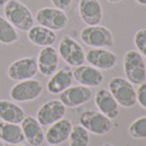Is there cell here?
Returning <instances> with one entry per match:
<instances>
[{
  "label": "cell",
  "mask_w": 146,
  "mask_h": 146,
  "mask_svg": "<svg viewBox=\"0 0 146 146\" xmlns=\"http://www.w3.org/2000/svg\"><path fill=\"white\" fill-rule=\"evenodd\" d=\"M5 18L21 32H27L35 23L33 13L19 0H9L3 6Z\"/></svg>",
  "instance_id": "cell-1"
},
{
  "label": "cell",
  "mask_w": 146,
  "mask_h": 146,
  "mask_svg": "<svg viewBox=\"0 0 146 146\" xmlns=\"http://www.w3.org/2000/svg\"><path fill=\"white\" fill-rule=\"evenodd\" d=\"M81 40L91 48H109L115 44L112 32L104 25H91L81 31Z\"/></svg>",
  "instance_id": "cell-2"
},
{
  "label": "cell",
  "mask_w": 146,
  "mask_h": 146,
  "mask_svg": "<svg viewBox=\"0 0 146 146\" xmlns=\"http://www.w3.org/2000/svg\"><path fill=\"white\" fill-rule=\"evenodd\" d=\"M108 90L118 105L123 108H132L136 105V90L134 85L121 76H115L108 83Z\"/></svg>",
  "instance_id": "cell-3"
},
{
  "label": "cell",
  "mask_w": 146,
  "mask_h": 146,
  "mask_svg": "<svg viewBox=\"0 0 146 146\" xmlns=\"http://www.w3.org/2000/svg\"><path fill=\"white\" fill-rule=\"evenodd\" d=\"M123 70L125 79L133 85H140L146 81V63L137 50L131 49L123 58Z\"/></svg>",
  "instance_id": "cell-4"
},
{
  "label": "cell",
  "mask_w": 146,
  "mask_h": 146,
  "mask_svg": "<svg viewBox=\"0 0 146 146\" xmlns=\"http://www.w3.org/2000/svg\"><path fill=\"white\" fill-rule=\"evenodd\" d=\"M34 19L38 25L47 27L54 32L64 30L69 24V18L64 10H60L55 7L40 8L37 10Z\"/></svg>",
  "instance_id": "cell-5"
},
{
  "label": "cell",
  "mask_w": 146,
  "mask_h": 146,
  "mask_svg": "<svg viewBox=\"0 0 146 146\" xmlns=\"http://www.w3.org/2000/svg\"><path fill=\"white\" fill-rule=\"evenodd\" d=\"M79 123L88 131V133L95 135H105L112 129V121L108 117L96 110L87 109L81 112Z\"/></svg>",
  "instance_id": "cell-6"
},
{
  "label": "cell",
  "mask_w": 146,
  "mask_h": 146,
  "mask_svg": "<svg viewBox=\"0 0 146 146\" xmlns=\"http://www.w3.org/2000/svg\"><path fill=\"white\" fill-rule=\"evenodd\" d=\"M57 51L59 57L70 67H79L85 62V51L82 45L69 35L62 37Z\"/></svg>",
  "instance_id": "cell-7"
},
{
  "label": "cell",
  "mask_w": 146,
  "mask_h": 146,
  "mask_svg": "<svg viewBox=\"0 0 146 146\" xmlns=\"http://www.w3.org/2000/svg\"><path fill=\"white\" fill-rule=\"evenodd\" d=\"M43 84L35 79L17 82L9 92L10 98L15 103H29L39 97L43 93Z\"/></svg>",
  "instance_id": "cell-8"
},
{
  "label": "cell",
  "mask_w": 146,
  "mask_h": 146,
  "mask_svg": "<svg viewBox=\"0 0 146 146\" xmlns=\"http://www.w3.org/2000/svg\"><path fill=\"white\" fill-rule=\"evenodd\" d=\"M38 73L37 60L34 57H23L9 64L7 69L8 78L15 82L34 79Z\"/></svg>",
  "instance_id": "cell-9"
},
{
  "label": "cell",
  "mask_w": 146,
  "mask_h": 146,
  "mask_svg": "<svg viewBox=\"0 0 146 146\" xmlns=\"http://www.w3.org/2000/svg\"><path fill=\"white\" fill-rule=\"evenodd\" d=\"M66 106L60 99H51L44 103L36 112V119L43 127H49L52 123L59 121L66 115Z\"/></svg>",
  "instance_id": "cell-10"
},
{
  "label": "cell",
  "mask_w": 146,
  "mask_h": 146,
  "mask_svg": "<svg viewBox=\"0 0 146 146\" xmlns=\"http://www.w3.org/2000/svg\"><path fill=\"white\" fill-rule=\"evenodd\" d=\"M93 97V92L90 87L83 85H71L60 94V102L66 108H78L87 104Z\"/></svg>",
  "instance_id": "cell-11"
},
{
  "label": "cell",
  "mask_w": 146,
  "mask_h": 146,
  "mask_svg": "<svg viewBox=\"0 0 146 146\" xmlns=\"http://www.w3.org/2000/svg\"><path fill=\"white\" fill-rule=\"evenodd\" d=\"M118 57L108 48H92L85 52V61L98 70H110L117 64Z\"/></svg>",
  "instance_id": "cell-12"
},
{
  "label": "cell",
  "mask_w": 146,
  "mask_h": 146,
  "mask_svg": "<svg viewBox=\"0 0 146 146\" xmlns=\"http://www.w3.org/2000/svg\"><path fill=\"white\" fill-rule=\"evenodd\" d=\"M79 15L86 26L98 25L104 18V9L99 0H80Z\"/></svg>",
  "instance_id": "cell-13"
},
{
  "label": "cell",
  "mask_w": 146,
  "mask_h": 146,
  "mask_svg": "<svg viewBox=\"0 0 146 146\" xmlns=\"http://www.w3.org/2000/svg\"><path fill=\"white\" fill-rule=\"evenodd\" d=\"M72 73L74 81H76L80 85L86 86L90 88L102 85L105 80L102 70H98L90 64H81L79 67H75Z\"/></svg>",
  "instance_id": "cell-14"
},
{
  "label": "cell",
  "mask_w": 146,
  "mask_h": 146,
  "mask_svg": "<svg viewBox=\"0 0 146 146\" xmlns=\"http://www.w3.org/2000/svg\"><path fill=\"white\" fill-rule=\"evenodd\" d=\"M38 72L44 76H51L59 67V54L54 46L43 47L37 57Z\"/></svg>",
  "instance_id": "cell-15"
},
{
  "label": "cell",
  "mask_w": 146,
  "mask_h": 146,
  "mask_svg": "<svg viewBox=\"0 0 146 146\" xmlns=\"http://www.w3.org/2000/svg\"><path fill=\"white\" fill-rule=\"evenodd\" d=\"M72 127V122L69 119L62 118L61 120L49 125L47 132L45 133V141L49 145H60L69 140Z\"/></svg>",
  "instance_id": "cell-16"
},
{
  "label": "cell",
  "mask_w": 146,
  "mask_h": 146,
  "mask_svg": "<svg viewBox=\"0 0 146 146\" xmlns=\"http://www.w3.org/2000/svg\"><path fill=\"white\" fill-rule=\"evenodd\" d=\"M95 105L99 112L108 117L109 119H116L119 116V108L115 97L111 95L109 90L99 88L95 94Z\"/></svg>",
  "instance_id": "cell-17"
},
{
  "label": "cell",
  "mask_w": 146,
  "mask_h": 146,
  "mask_svg": "<svg viewBox=\"0 0 146 146\" xmlns=\"http://www.w3.org/2000/svg\"><path fill=\"white\" fill-rule=\"evenodd\" d=\"M21 128L24 134L25 141L31 146H40L45 141L43 125L37 121L36 118L26 116L21 122Z\"/></svg>",
  "instance_id": "cell-18"
},
{
  "label": "cell",
  "mask_w": 146,
  "mask_h": 146,
  "mask_svg": "<svg viewBox=\"0 0 146 146\" xmlns=\"http://www.w3.org/2000/svg\"><path fill=\"white\" fill-rule=\"evenodd\" d=\"M73 84V73L70 69L61 68L57 70L47 82V91L52 95L61 94Z\"/></svg>",
  "instance_id": "cell-19"
},
{
  "label": "cell",
  "mask_w": 146,
  "mask_h": 146,
  "mask_svg": "<svg viewBox=\"0 0 146 146\" xmlns=\"http://www.w3.org/2000/svg\"><path fill=\"white\" fill-rule=\"evenodd\" d=\"M27 39L37 47L52 46L57 42V34L54 31L44 27L42 25H33L27 31Z\"/></svg>",
  "instance_id": "cell-20"
},
{
  "label": "cell",
  "mask_w": 146,
  "mask_h": 146,
  "mask_svg": "<svg viewBox=\"0 0 146 146\" xmlns=\"http://www.w3.org/2000/svg\"><path fill=\"white\" fill-rule=\"evenodd\" d=\"M26 117L24 109L18 103L9 99H0V120L20 124Z\"/></svg>",
  "instance_id": "cell-21"
},
{
  "label": "cell",
  "mask_w": 146,
  "mask_h": 146,
  "mask_svg": "<svg viewBox=\"0 0 146 146\" xmlns=\"http://www.w3.org/2000/svg\"><path fill=\"white\" fill-rule=\"evenodd\" d=\"M0 141L9 145L22 144L25 141L21 125L18 123L0 122Z\"/></svg>",
  "instance_id": "cell-22"
},
{
  "label": "cell",
  "mask_w": 146,
  "mask_h": 146,
  "mask_svg": "<svg viewBox=\"0 0 146 146\" xmlns=\"http://www.w3.org/2000/svg\"><path fill=\"white\" fill-rule=\"evenodd\" d=\"M18 30L5 17L0 15V44L10 46L19 40Z\"/></svg>",
  "instance_id": "cell-23"
},
{
  "label": "cell",
  "mask_w": 146,
  "mask_h": 146,
  "mask_svg": "<svg viewBox=\"0 0 146 146\" xmlns=\"http://www.w3.org/2000/svg\"><path fill=\"white\" fill-rule=\"evenodd\" d=\"M70 146H90V133L81 124L73 125L69 136Z\"/></svg>",
  "instance_id": "cell-24"
},
{
  "label": "cell",
  "mask_w": 146,
  "mask_h": 146,
  "mask_svg": "<svg viewBox=\"0 0 146 146\" xmlns=\"http://www.w3.org/2000/svg\"><path fill=\"white\" fill-rule=\"evenodd\" d=\"M128 131L130 136L133 139L136 140L146 139V116L140 117L131 122Z\"/></svg>",
  "instance_id": "cell-25"
},
{
  "label": "cell",
  "mask_w": 146,
  "mask_h": 146,
  "mask_svg": "<svg viewBox=\"0 0 146 146\" xmlns=\"http://www.w3.org/2000/svg\"><path fill=\"white\" fill-rule=\"evenodd\" d=\"M133 40L136 50L146 58V29H140L136 31Z\"/></svg>",
  "instance_id": "cell-26"
},
{
  "label": "cell",
  "mask_w": 146,
  "mask_h": 146,
  "mask_svg": "<svg viewBox=\"0 0 146 146\" xmlns=\"http://www.w3.org/2000/svg\"><path fill=\"white\" fill-rule=\"evenodd\" d=\"M136 103L146 110V82L140 84L136 88Z\"/></svg>",
  "instance_id": "cell-27"
},
{
  "label": "cell",
  "mask_w": 146,
  "mask_h": 146,
  "mask_svg": "<svg viewBox=\"0 0 146 146\" xmlns=\"http://www.w3.org/2000/svg\"><path fill=\"white\" fill-rule=\"evenodd\" d=\"M52 6L60 10H67L72 5L73 0H50Z\"/></svg>",
  "instance_id": "cell-28"
},
{
  "label": "cell",
  "mask_w": 146,
  "mask_h": 146,
  "mask_svg": "<svg viewBox=\"0 0 146 146\" xmlns=\"http://www.w3.org/2000/svg\"><path fill=\"white\" fill-rule=\"evenodd\" d=\"M109 3H111V5H116V3H119V2H121L122 0H107Z\"/></svg>",
  "instance_id": "cell-29"
},
{
  "label": "cell",
  "mask_w": 146,
  "mask_h": 146,
  "mask_svg": "<svg viewBox=\"0 0 146 146\" xmlns=\"http://www.w3.org/2000/svg\"><path fill=\"white\" fill-rule=\"evenodd\" d=\"M135 1L141 6H146V0H135Z\"/></svg>",
  "instance_id": "cell-30"
},
{
  "label": "cell",
  "mask_w": 146,
  "mask_h": 146,
  "mask_svg": "<svg viewBox=\"0 0 146 146\" xmlns=\"http://www.w3.org/2000/svg\"><path fill=\"white\" fill-rule=\"evenodd\" d=\"M9 0H0V7H3Z\"/></svg>",
  "instance_id": "cell-31"
},
{
  "label": "cell",
  "mask_w": 146,
  "mask_h": 146,
  "mask_svg": "<svg viewBox=\"0 0 146 146\" xmlns=\"http://www.w3.org/2000/svg\"><path fill=\"white\" fill-rule=\"evenodd\" d=\"M0 146H5V144H3V142H2V141H0Z\"/></svg>",
  "instance_id": "cell-32"
},
{
  "label": "cell",
  "mask_w": 146,
  "mask_h": 146,
  "mask_svg": "<svg viewBox=\"0 0 146 146\" xmlns=\"http://www.w3.org/2000/svg\"><path fill=\"white\" fill-rule=\"evenodd\" d=\"M14 146H26V145H23V144H18V145H14Z\"/></svg>",
  "instance_id": "cell-33"
},
{
  "label": "cell",
  "mask_w": 146,
  "mask_h": 146,
  "mask_svg": "<svg viewBox=\"0 0 146 146\" xmlns=\"http://www.w3.org/2000/svg\"><path fill=\"white\" fill-rule=\"evenodd\" d=\"M103 146H112V145H110V144H104Z\"/></svg>",
  "instance_id": "cell-34"
},
{
  "label": "cell",
  "mask_w": 146,
  "mask_h": 146,
  "mask_svg": "<svg viewBox=\"0 0 146 146\" xmlns=\"http://www.w3.org/2000/svg\"><path fill=\"white\" fill-rule=\"evenodd\" d=\"M50 146H57V145H50Z\"/></svg>",
  "instance_id": "cell-35"
}]
</instances>
